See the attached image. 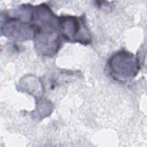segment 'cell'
Here are the masks:
<instances>
[{
    "label": "cell",
    "instance_id": "7a4b0ae2",
    "mask_svg": "<svg viewBox=\"0 0 147 147\" xmlns=\"http://www.w3.org/2000/svg\"><path fill=\"white\" fill-rule=\"evenodd\" d=\"M109 65L113 75L119 80L134 78L140 68L138 61L134 55L124 51L114 55L109 60Z\"/></svg>",
    "mask_w": 147,
    "mask_h": 147
},
{
    "label": "cell",
    "instance_id": "6da1fadb",
    "mask_svg": "<svg viewBox=\"0 0 147 147\" xmlns=\"http://www.w3.org/2000/svg\"><path fill=\"white\" fill-rule=\"evenodd\" d=\"M59 25L61 35L65 40L84 45L91 42V36L83 17H61Z\"/></svg>",
    "mask_w": 147,
    "mask_h": 147
}]
</instances>
